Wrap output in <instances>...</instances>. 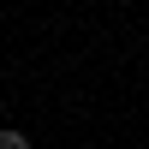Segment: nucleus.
Returning <instances> with one entry per match:
<instances>
[{
    "instance_id": "f257e3e1",
    "label": "nucleus",
    "mask_w": 149,
    "mask_h": 149,
    "mask_svg": "<svg viewBox=\"0 0 149 149\" xmlns=\"http://www.w3.org/2000/svg\"><path fill=\"white\" fill-rule=\"evenodd\" d=\"M0 149H36V143L24 137V131H12V125H6V131H0Z\"/></svg>"
}]
</instances>
